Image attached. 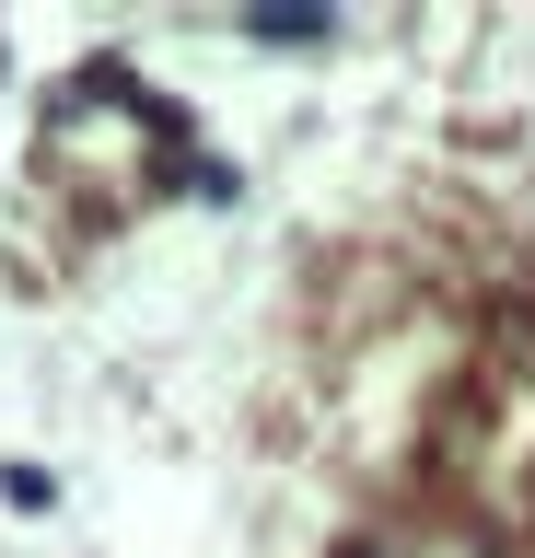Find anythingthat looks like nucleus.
Returning <instances> with one entry per match:
<instances>
[{"mask_svg":"<svg viewBox=\"0 0 535 558\" xmlns=\"http://www.w3.org/2000/svg\"><path fill=\"white\" fill-rule=\"evenodd\" d=\"M338 558H373V547H338Z\"/></svg>","mask_w":535,"mask_h":558,"instance_id":"1","label":"nucleus"}]
</instances>
